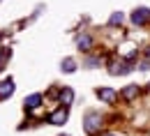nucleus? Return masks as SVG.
I'll use <instances>...</instances> for the list:
<instances>
[{
  "label": "nucleus",
  "mask_w": 150,
  "mask_h": 136,
  "mask_svg": "<svg viewBox=\"0 0 150 136\" xmlns=\"http://www.w3.org/2000/svg\"><path fill=\"white\" fill-rule=\"evenodd\" d=\"M95 92H97V97H99V99H104L106 104H113V101L118 99V92H115L113 88H97Z\"/></svg>",
  "instance_id": "obj_3"
},
{
  "label": "nucleus",
  "mask_w": 150,
  "mask_h": 136,
  "mask_svg": "<svg viewBox=\"0 0 150 136\" xmlns=\"http://www.w3.org/2000/svg\"><path fill=\"white\" fill-rule=\"evenodd\" d=\"M136 92H139V90H136V85H127V88L122 90L125 99H134V97H136Z\"/></svg>",
  "instance_id": "obj_11"
},
{
  "label": "nucleus",
  "mask_w": 150,
  "mask_h": 136,
  "mask_svg": "<svg viewBox=\"0 0 150 136\" xmlns=\"http://www.w3.org/2000/svg\"><path fill=\"white\" fill-rule=\"evenodd\" d=\"M49 122H51V125H65V122H67V111H65V109L53 111V113L49 116Z\"/></svg>",
  "instance_id": "obj_4"
},
{
  "label": "nucleus",
  "mask_w": 150,
  "mask_h": 136,
  "mask_svg": "<svg viewBox=\"0 0 150 136\" xmlns=\"http://www.w3.org/2000/svg\"><path fill=\"white\" fill-rule=\"evenodd\" d=\"M122 19H125V16H122V12H113L111 19H109V25H120Z\"/></svg>",
  "instance_id": "obj_10"
},
{
  "label": "nucleus",
  "mask_w": 150,
  "mask_h": 136,
  "mask_svg": "<svg viewBox=\"0 0 150 136\" xmlns=\"http://www.w3.org/2000/svg\"><path fill=\"white\" fill-rule=\"evenodd\" d=\"M86 65H88V67H95V65H102V58H86Z\"/></svg>",
  "instance_id": "obj_12"
},
{
  "label": "nucleus",
  "mask_w": 150,
  "mask_h": 136,
  "mask_svg": "<svg viewBox=\"0 0 150 136\" xmlns=\"http://www.w3.org/2000/svg\"><path fill=\"white\" fill-rule=\"evenodd\" d=\"M23 104H25V109H37L39 104H42V95H37V92H35V95L25 97V101H23Z\"/></svg>",
  "instance_id": "obj_7"
},
{
  "label": "nucleus",
  "mask_w": 150,
  "mask_h": 136,
  "mask_svg": "<svg viewBox=\"0 0 150 136\" xmlns=\"http://www.w3.org/2000/svg\"><path fill=\"white\" fill-rule=\"evenodd\" d=\"M148 21H150V9L148 7H139V9L132 12V23H134V25H146Z\"/></svg>",
  "instance_id": "obj_1"
},
{
  "label": "nucleus",
  "mask_w": 150,
  "mask_h": 136,
  "mask_svg": "<svg viewBox=\"0 0 150 136\" xmlns=\"http://www.w3.org/2000/svg\"><path fill=\"white\" fill-rule=\"evenodd\" d=\"M60 101H62L65 106H69V104L74 101V90H72V88H62V92H60Z\"/></svg>",
  "instance_id": "obj_6"
},
{
  "label": "nucleus",
  "mask_w": 150,
  "mask_h": 136,
  "mask_svg": "<svg viewBox=\"0 0 150 136\" xmlns=\"http://www.w3.org/2000/svg\"><path fill=\"white\" fill-rule=\"evenodd\" d=\"M99 125H102L99 113H88V116H86V125H83V127H86V132H88V134H95Z\"/></svg>",
  "instance_id": "obj_2"
},
{
  "label": "nucleus",
  "mask_w": 150,
  "mask_h": 136,
  "mask_svg": "<svg viewBox=\"0 0 150 136\" xmlns=\"http://www.w3.org/2000/svg\"><path fill=\"white\" fill-rule=\"evenodd\" d=\"M76 44H79V49H90V46H93V37H90V35H79V37H76Z\"/></svg>",
  "instance_id": "obj_8"
},
{
  "label": "nucleus",
  "mask_w": 150,
  "mask_h": 136,
  "mask_svg": "<svg viewBox=\"0 0 150 136\" xmlns=\"http://www.w3.org/2000/svg\"><path fill=\"white\" fill-rule=\"evenodd\" d=\"M104 136H115V134H104Z\"/></svg>",
  "instance_id": "obj_14"
},
{
  "label": "nucleus",
  "mask_w": 150,
  "mask_h": 136,
  "mask_svg": "<svg viewBox=\"0 0 150 136\" xmlns=\"http://www.w3.org/2000/svg\"><path fill=\"white\" fill-rule=\"evenodd\" d=\"M60 67H62V72H65V74H72V72L76 69V62H74V58H65Z\"/></svg>",
  "instance_id": "obj_9"
},
{
  "label": "nucleus",
  "mask_w": 150,
  "mask_h": 136,
  "mask_svg": "<svg viewBox=\"0 0 150 136\" xmlns=\"http://www.w3.org/2000/svg\"><path fill=\"white\" fill-rule=\"evenodd\" d=\"M12 92H14V81H12V78H7V81H2V83H0V99L9 97Z\"/></svg>",
  "instance_id": "obj_5"
},
{
  "label": "nucleus",
  "mask_w": 150,
  "mask_h": 136,
  "mask_svg": "<svg viewBox=\"0 0 150 136\" xmlns=\"http://www.w3.org/2000/svg\"><path fill=\"white\" fill-rule=\"evenodd\" d=\"M146 56H148V58H150V49H148V53H146Z\"/></svg>",
  "instance_id": "obj_13"
}]
</instances>
